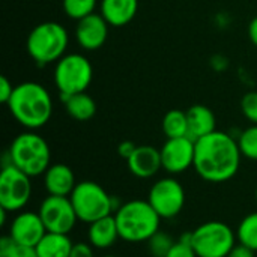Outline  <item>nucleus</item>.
<instances>
[{"label": "nucleus", "mask_w": 257, "mask_h": 257, "mask_svg": "<svg viewBox=\"0 0 257 257\" xmlns=\"http://www.w3.org/2000/svg\"><path fill=\"white\" fill-rule=\"evenodd\" d=\"M238 140L224 131H214L196 140L194 170L206 182L223 184L235 178L241 167Z\"/></svg>", "instance_id": "nucleus-1"}, {"label": "nucleus", "mask_w": 257, "mask_h": 257, "mask_svg": "<svg viewBox=\"0 0 257 257\" xmlns=\"http://www.w3.org/2000/svg\"><path fill=\"white\" fill-rule=\"evenodd\" d=\"M6 105L12 117L30 131L47 125L53 114L51 95L41 83L36 81L17 84Z\"/></svg>", "instance_id": "nucleus-2"}, {"label": "nucleus", "mask_w": 257, "mask_h": 257, "mask_svg": "<svg viewBox=\"0 0 257 257\" xmlns=\"http://www.w3.org/2000/svg\"><path fill=\"white\" fill-rule=\"evenodd\" d=\"M113 215L120 239L131 244L148 242L160 230L163 220L151 203L142 199H133L122 203Z\"/></svg>", "instance_id": "nucleus-3"}, {"label": "nucleus", "mask_w": 257, "mask_h": 257, "mask_svg": "<svg viewBox=\"0 0 257 257\" xmlns=\"http://www.w3.org/2000/svg\"><path fill=\"white\" fill-rule=\"evenodd\" d=\"M8 161L30 178L42 176L51 166V151L47 140L35 131L18 134L8 151Z\"/></svg>", "instance_id": "nucleus-4"}, {"label": "nucleus", "mask_w": 257, "mask_h": 257, "mask_svg": "<svg viewBox=\"0 0 257 257\" xmlns=\"http://www.w3.org/2000/svg\"><path fill=\"white\" fill-rule=\"evenodd\" d=\"M68 44L69 35L62 24L44 21L32 29L26 41V48L36 65L45 66L59 62L66 54Z\"/></svg>", "instance_id": "nucleus-5"}, {"label": "nucleus", "mask_w": 257, "mask_h": 257, "mask_svg": "<svg viewBox=\"0 0 257 257\" xmlns=\"http://www.w3.org/2000/svg\"><path fill=\"white\" fill-rule=\"evenodd\" d=\"M78 221L92 224L93 221L113 215L117 205V199L110 196L99 184L93 181L77 182L74 191L69 196Z\"/></svg>", "instance_id": "nucleus-6"}, {"label": "nucleus", "mask_w": 257, "mask_h": 257, "mask_svg": "<svg viewBox=\"0 0 257 257\" xmlns=\"http://www.w3.org/2000/svg\"><path fill=\"white\" fill-rule=\"evenodd\" d=\"M92 78L93 68L84 54L69 53L56 62L53 80L62 98L86 92L92 83Z\"/></svg>", "instance_id": "nucleus-7"}, {"label": "nucleus", "mask_w": 257, "mask_h": 257, "mask_svg": "<svg viewBox=\"0 0 257 257\" xmlns=\"http://www.w3.org/2000/svg\"><path fill=\"white\" fill-rule=\"evenodd\" d=\"M236 242V232L223 221H206L191 232L197 257H227Z\"/></svg>", "instance_id": "nucleus-8"}, {"label": "nucleus", "mask_w": 257, "mask_h": 257, "mask_svg": "<svg viewBox=\"0 0 257 257\" xmlns=\"http://www.w3.org/2000/svg\"><path fill=\"white\" fill-rule=\"evenodd\" d=\"M32 197V178L15 167L5 163L0 172V208L8 212L23 211Z\"/></svg>", "instance_id": "nucleus-9"}, {"label": "nucleus", "mask_w": 257, "mask_h": 257, "mask_svg": "<svg viewBox=\"0 0 257 257\" xmlns=\"http://www.w3.org/2000/svg\"><path fill=\"white\" fill-rule=\"evenodd\" d=\"M185 190L175 178H161L149 190L148 202L164 220L178 217L185 206Z\"/></svg>", "instance_id": "nucleus-10"}, {"label": "nucleus", "mask_w": 257, "mask_h": 257, "mask_svg": "<svg viewBox=\"0 0 257 257\" xmlns=\"http://www.w3.org/2000/svg\"><path fill=\"white\" fill-rule=\"evenodd\" d=\"M38 214L41 215L47 232L53 233L69 235L78 221L71 199L63 196H47L41 202Z\"/></svg>", "instance_id": "nucleus-11"}, {"label": "nucleus", "mask_w": 257, "mask_h": 257, "mask_svg": "<svg viewBox=\"0 0 257 257\" xmlns=\"http://www.w3.org/2000/svg\"><path fill=\"white\" fill-rule=\"evenodd\" d=\"M160 152L163 169L170 175H179L194 166L196 142L190 137L167 139Z\"/></svg>", "instance_id": "nucleus-12"}, {"label": "nucleus", "mask_w": 257, "mask_h": 257, "mask_svg": "<svg viewBox=\"0 0 257 257\" xmlns=\"http://www.w3.org/2000/svg\"><path fill=\"white\" fill-rule=\"evenodd\" d=\"M45 233L47 229L42 223L41 215L33 211H20L12 218L8 232L15 244L33 248L39 244Z\"/></svg>", "instance_id": "nucleus-13"}, {"label": "nucleus", "mask_w": 257, "mask_h": 257, "mask_svg": "<svg viewBox=\"0 0 257 257\" xmlns=\"http://www.w3.org/2000/svg\"><path fill=\"white\" fill-rule=\"evenodd\" d=\"M110 24L104 20L101 14H92L77 21L75 39L78 45L86 51H95L101 48L108 38Z\"/></svg>", "instance_id": "nucleus-14"}, {"label": "nucleus", "mask_w": 257, "mask_h": 257, "mask_svg": "<svg viewBox=\"0 0 257 257\" xmlns=\"http://www.w3.org/2000/svg\"><path fill=\"white\" fill-rule=\"evenodd\" d=\"M126 166L131 175L139 179L154 178L163 169L161 152L151 145L137 146L133 155L126 160Z\"/></svg>", "instance_id": "nucleus-15"}, {"label": "nucleus", "mask_w": 257, "mask_h": 257, "mask_svg": "<svg viewBox=\"0 0 257 257\" xmlns=\"http://www.w3.org/2000/svg\"><path fill=\"white\" fill-rule=\"evenodd\" d=\"M42 178H44V188L48 193V196L69 197L77 185L72 169L63 163L51 164L47 169V172L42 175Z\"/></svg>", "instance_id": "nucleus-16"}, {"label": "nucleus", "mask_w": 257, "mask_h": 257, "mask_svg": "<svg viewBox=\"0 0 257 257\" xmlns=\"http://www.w3.org/2000/svg\"><path fill=\"white\" fill-rule=\"evenodd\" d=\"M139 11V0H101L99 14L111 27L130 24Z\"/></svg>", "instance_id": "nucleus-17"}, {"label": "nucleus", "mask_w": 257, "mask_h": 257, "mask_svg": "<svg viewBox=\"0 0 257 257\" xmlns=\"http://www.w3.org/2000/svg\"><path fill=\"white\" fill-rule=\"evenodd\" d=\"M187 119H188V137L193 139L194 142L217 131L215 114L206 105L202 104L191 105L187 110Z\"/></svg>", "instance_id": "nucleus-18"}, {"label": "nucleus", "mask_w": 257, "mask_h": 257, "mask_svg": "<svg viewBox=\"0 0 257 257\" xmlns=\"http://www.w3.org/2000/svg\"><path fill=\"white\" fill-rule=\"evenodd\" d=\"M87 238H89V244L96 250H107L113 247L114 242L120 238L114 215L99 218L92 224H89Z\"/></svg>", "instance_id": "nucleus-19"}, {"label": "nucleus", "mask_w": 257, "mask_h": 257, "mask_svg": "<svg viewBox=\"0 0 257 257\" xmlns=\"http://www.w3.org/2000/svg\"><path fill=\"white\" fill-rule=\"evenodd\" d=\"M74 242L69 235L47 232L35 247L38 257H69Z\"/></svg>", "instance_id": "nucleus-20"}, {"label": "nucleus", "mask_w": 257, "mask_h": 257, "mask_svg": "<svg viewBox=\"0 0 257 257\" xmlns=\"http://www.w3.org/2000/svg\"><path fill=\"white\" fill-rule=\"evenodd\" d=\"M62 101L65 104L66 113L78 122L90 120L96 114V102L87 92L65 96Z\"/></svg>", "instance_id": "nucleus-21"}, {"label": "nucleus", "mask_w": 257, "mask_h": 257, "mask_svg": "<svg viewBox=\"0 0 257 257\" xmlns=\"http://www.w3.org/2000/svg\"><path fill=\"white\" fill-rule=\"evenodd\" d=\"M163 133L167 139L188 137V119L187 111L173 108L163 117Z\"/></svg>", "instance_id": "nucleus-22"}, {"label": "nucleus", "mask_w": 257, "mask_h": 257, "mask_svg": "<svg viewBox=\"0 0 257 257\" xmlns=\"http://www.w3.org/2000/svg\"><path fill=\"white\" fill-rule=\"evenodd\" d=\"M238 242L248 247L250 250L257 251V211L245 215L236 229Z\"/></svg>", "instance_id": "nucleus-23"}, {"label": "nucleus", "mask_w": 257, "mask_h": 257, "mask_svg": "<svg viewBox=\"0 0 257 257\" xmlns=\"http://www.w3.org/2000/svg\"><path fill=\"white\" fill-rule=\"evenodd\" d=\"M98 0H63L62 6L66 14V17L72 20H83L87 15L95 14Z\"/></svg>", "instance_id": "nucleus-24"}, {"label": "nucleus", "mask_w": 257, "mask_h": 257, "mask_svg": "<svg viewBox=\"0 0 257 257\" xmlns=\"http://www.w3.org/2000/svg\"><path fill=\"white\" fill-rule=\"evenodd\" d=\"M236 140L242 157L257 161V125L245 128Z\"/></svg>", "instance_id": "nucleus-25"}, {"label": "nucleus", "mask_w": 257, "mask_h": 257, "mask_svg": "<svg viewBox=\"0 0 257 257\" xmlns=\"http://www.w3.org/2000/svg\"><path fill=\"white\" fill-rule=\"evenodd\" d=\"M0 257H38V254L33 247L15 244L9 235H5L0 239Z\"/></svg>", "instance_id": "nucleus-26"}, {"label": "nucleus", "mask_w": 257, "mask_h": 257, "mask_svg": "<svg viewBox=\"0 0 257 257\" xmlns=\"http://www.w3.org/2000/svg\"><path fill=\"white\" fill-rule=\"evenodd\" d=\"M175 241L173 238L163 232V230H158L149 241H148V245H149V253L152 257H166L167 253L170 251V248L173 247Z\"/></svg>", "instance_id": "nucleus-27"}, {"label": "nucleus", "mask_w": 257, "mask_h": 257, "mask_svg": "<svg viewBox=\"0 0 257 257\" xmlns=\"http://www.w3.org/2000/svg\"><path fill=\"white\" fill-rule=\"evenodd\" d=\"M166 257H197L191 245V232L184 233V236L179 241H175L173 247Z\"/></svg>", "instance_id": "nucleus-28"}, {"label": "nucleus", "mask_w": 257, "mask_h": 257, "mask_svg": "<svg viewBox=\"0 0 257 257\" xmlns=\"http://www.w3.org/2000/svg\"><path fill=\"white\" fill-rule=\"evenodd\" d=\"M242 114L251 125H257V90L247 92L241 99Z\"/></svg>", "instance_id": "nucleus-29"}, {"label": "nucleus", "mask_w": 257, "mask_h": 257, "mask_svg": "<svg viewBox=\"0 0 257 257\" xmlns=\"http://www.w3.org/2000/svg\"><path fill=\"white\" fill-rule=\"evenodd\" d=\"M95 248L89 242H77L72 247L69 257H95Z\"/></svg>", "instance_id": "nucleus-30"}, {"label": "nucleus", "mask_w": 257, "mask_h": 257, "mask_svg": "<svg viewBox=\"0 0 257 257\" xmlns=\"http://www.w3.org/2000/svg\"><path fill=\"white\" fill-rule=\"evenodd\" d=\"M14 89H15V86H12L9 78L2 75L0 77V101L3 104H8V101L11 99V96L14 93Z\"/></svg>", "instance_id": "nucleus-31"}, {"label": "nucleus", "mask_w": 257, "mask_h": 257, "mask_svg": "<svg viewBox=\"0 0 257 257\" xmlns=\"http://www.w3.org/2000/svg\"><path fill=\"white\" fill-rule=\"evenodd\" d=\"M136 148H137V145H134V143L130 142V140H125V142H120V143H119V146H117V154H119L123 160H128V158L133 155V152L136 151Z\"/></svg>", "instance_id": "nucleus-32"}, {"label": "nucleus", "mask_w": 257, "mask_h": 257, "mask_svg": "<svg viewBox=\"0 0 257 257\" xmlns=\"http://www.w3.org/2000/svg\"><path fill=\"white\" fill-rule=\"evenodd\" d=\"M227 257H256V251H253V250H250L248 247H245V245H242V244H236L235 247H233V250L229 253V256Z\"/></svg>", "instance_id": "nucleus-33"}, {"label": "nucleus", "mask_w": 257, "mask_h": 257, "mask_svg": "<svg viewBox=\"0 0 257 257\" xmlns=\"http://www.w3.org/2000/svg\"><path fill=\"white\" fill-rule=\"evenodd\" d=\"M248 38H250V41L253 42V45H256L257 47V17H254L251 21H250V24H248Z\"/></svg>", "instance_id": "nucleus-34"}, {"label": "nucleus", "mask_w": 257, "mask_h": 257, "mask_svg": "<svg viewBox=\"0 0 257 257\" xmlns=\"http://www.w3.org/2000/svg\"><path fill=\"white\" fill-rule=\"evenodd\" d=\"M101 257H119V256H114V254H105V256H101Z\"/></svg>", "instance_id": "nucleus-35"}, {"label": "nucleus", "mask_w": 257, "mask_h": 257, "mask_svg": "<svg viewBox=\"0 0 257 257\" xmlns=\"http://www.w3.org/2000/svg\"><path fill=\"white\" fill-rule=\"evenodd\" d=\"M256 200H257V188H256Z\"/></svg>", "instance_id": "nucleus-36"}]
</instances>
